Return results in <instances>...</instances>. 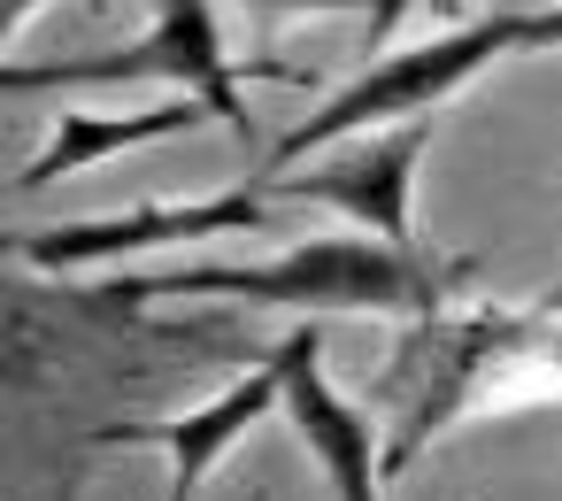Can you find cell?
<instances>
[{
    "label": "cell",
    "mask_w": 562,
    "mask_h": 501,
    "mask_svg": "<svg viewBox=\"0 0 562 501\" xmlns=\"http://www.w3.org/2000/svg\"><path fill=\"white\" fill-rule=\"evenodd\" d=\"M209 124H224L209 101H186V93H170V101H155V109H70L55 132H47V147L24 163V193H40V186H55V178H70V170H93V163H116V155H132V147H155V140H178V132H209Z\"/></svg>",
    "instance_id": "obj_9"
},
{
    "label": "cell",
    "mask_w": 562,
    "mask_h": 501,
    "mask_svg": "<svg viewBox=\"0 0 562 501\" xmlns=\"http://www.w3.org/2000/svg\"><path fill=\"white\" fill-rule=\"evenodd\" d=\"M539 47H562V0H501V9H462L454 24H439L431 40L416 47H393L378 55L370 70H355L331 101H316L285 140H270L262 155V186L285 178L293 163L355 140V132H378V124H401V116H447V101H462L485 70L516 63V55H539Z\"/></svg>",
    "instance_id": "obj_3"
},
{
    "label": "cell",
    "mask_w": 562,
    "mask_h": 501,
    "mask_svg": "<svg viewBox=\"0 0 562 501\" xmlns=\"http://www.w3.org/2000/svg\"><path fill=\"white\" fill-rule=\"evenodd\" d=\"M255 501H262V493H255Z\"/></svg>",
    "instance_id": "obj_13"
},
{
    "label": "cell",
    "mask_w": 562,
    "mask_h": 501,
    "mask_svg": "<svg viewBox=\"0 0 562 501\" xmlns=\"http://www.w3.org/2000/svg\"><path fill=\"white\" fill-rule=\"evenodd\" d=\"M477 270L431 263L424 247H393L370 232H316L262 263H186V270H116L101 301L147 309V301H239V309H285V316H431L447 309Z\"/></svg>",
    "instance_id": "obj_2"
},
{
    "label": "cell",
    "mask_w": 562,
    "mask_h": 501,
    "mask_svg": "<svg viewBox=\"0 0 562 501\" xmlns=\"http://www.w3.org/2000/svg\"><path fill=\"white\" fill-rule=\"evenodd\" d=\"M431 140H439V116H401V124L355 132V140L293 163L285 178H270V193L331 209V216H347V232L416 247V170H424Z\"/></svg>",
    "instance_id": "obj_6"
},
{
    "label": "cell",
    "mask_w": 562,
    "mask_h": 501,
    "mask_svg": "<svg viewBox=\"0 0 562 501\" xmlns=\"http://www.w3.org/2000/svg\"><path fill=\"white\" fill-rule=\"evenodd\" d=\"M270 416H285V363H278V347L247 370V378H232L224 393H209V401H193V409H170V416H147V424H101L93 432V447H139V455H162L170 463V493L162 501H193L201 486H209V470L232 455V447H247L255 439V424H270Z\"/></svg>",
    "instance_id": "obj_8"
},
{
    "label": "cell",
    "mask_w": 562,
    "mask_h": 501,
    "mask_svg": "<svg viewBox=\"0 0 562 501\" xmlns=\"http://www.w3.org/2000/svg\"><path fill=\"white\" fill-rule=\"evenodd\" d=\"M47 9H55V0H0V32H9V55H16V40H24Z\"/></svg>",
    "instance_id": "obj_12"
},
{
    "label": "cell",
    "mask_w": 562,
    "mask_h": 501,
    "mask_svg": "<svg viewBox=\"0 0 562 501\" xmlns=\"http://www.w3.org/2000/svg\"><path fill=\"white\" fill-rule=\"evenodd\" d=\"M331 9H362V16H370V0H239V16L255 24V40H270V32L293 24V16H331Z\"/></svg>",
    "instance_id": "obj_10"
},
{
    "label": "cell",
    "mask_w": 562,
    "mask_h": 501,
    "mask_svg": "<svg viewBox=\"0 0 562 501\" xmlns=\"http://www.w3.org/2000/svg\"><path fill=\"white\" fill-rule=\"evenodd\" d=\"M416 9H447V16H454V0H370V16H362V55L378 63V55L393 47V32H401Z\"/></svg>",
    "instance_id": "obj_11"
},
{
    "label": "cell",
    "mask_w": 562,
    "mask_h": 501,
    "mask_svg": "<svg viewBox=\"0 0 562 501\" xmlns=\"http://www.w3.org/2000/svg\"><path fill=\"white\" fill-rule=\"evenodd\" d=\"M562 393V301L531 309H431L408 316L385 370H378V424H385V463L393 478L416 470L462 416L485 409H524Z\"/></svg>",
    "instance_id": "obj_1"
},
{
    "label": "cell",
    "mask_w": 562,
    "mask_h": 501,
    "mask_svg": "<svg viewBox=\"0 0 562 501\" xmlns=\"http://www.w3.org/2000/svg\"><path fill=\"white\" fill-rule=\"evenodd\" d=\"M239 63L224 47V16L216 0H155V24L124 47H101V55H78V63H9L0 86L9 101H32V93H93V86H170L186 101H209L224 116V132L255 140L262 124L247 116L239 101Z\"/></svg>",
    "instance_id": "obj_4"
},
{
    "label": "cell",
    "mask_w": 562,
    "mask_h": 501,
    "mask_svg": "<svg viewBox=\"0 0 562 501\" xmlns=\"http://www.w3.org/2000/svg\"><path fill=\"white\" fill-rule=\"evenodd\" d=\"M278 363H285V424L308 447V463L324 470L331 501H385V486H393L385 424H378L370 401H355L324 370V332L316 324H293L278 339Z\"/></svg>",
    "instance_id": "obj_7"
},
{
    "label": "cell",
    "mask_w": 562,
    "mask_h": 501,
    "mask_svg": "<svg viewBox=\"0 0 562 501\" xmlns=\"http://www.w3.org/2000/svg\"><path fill=\"white\" fill-rule=\"evenodd\" d=\"M262 193H270L262 178H239L224 193H155V201H132V209H101V216L16 232L9 247L32 270H47V278L93 270V263L139 270L147 255H170V247H216V240H262V232H278V201H262Z\"/></svg>",
    "instance_id": "obj_5"
}]
</instances>
